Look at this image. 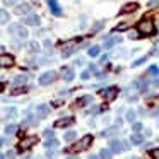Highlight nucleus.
<instances>
[{"label":"nucleus","mask_w":159,"mask_h":159,"mask_svg":"<svg viewBox=\"0 0 159 159\" xmlns=\"http://www.w3.org/2000/svg\"><path fill=\"white\" fill-rule=\"evenodd\" d=\"M87 53H89V57H98L99 55V46H91L87 50Z\"/></svg>","instance_id":"obj_28"},{"label":"nucleus","mask_w":159,"mask_h":159,"mask_svg":"<svg viewBox=\"0 0 159 159\" xmlns=\"http://www.w3.org/2000/svg\"><path fill=\"white\" fill-rule=\"evenodd\" d=\"M77 52V46H75V39H72V41H67L62 45V57L63 58H69L70 55H74V53Z\"/></svg>","instance_id":"obj_6"},{"label":"nucleus","mask_w":159,"mask_h":159,"mask_svg":"<svg viewBox=\"0 0 159 159\" xmlns=\"http://www.w3.org/2000/svg\"><path fill=\"white\" fill-rule=\"evenodd\" d=\"M139 9V4H135V2H132V4H127L121 7L120 14H130V12H135Z\"/></svg>","instance_id":"obj_17"},{"label":"nucleus","mask_w":159,"mask_h":159,"mask_svg":"<svg viewBox=\"0 0 159 159\" xmlns=\"http://www.w3.org/2000/svg\"><path fill=\"white\" fill-rule=\"evenodd\" d=\"M16 115H17V110H16V108H11V110H7L5 116H7V118H14Z\"/></svg>","instance_id":"obj_38"},{"label":"nucleus","mask_w":159,"mask_h":159,"mask_svg":"<svg viewBox=\"0 0 159 159\" xmlns=\"http://www.w3.org/2000/svg\"><path fill=\"white\" fill-rule=\"evenodd\" d=\"M103 26H104V21H98V22H94V26L91 28V33H98L101 28H103Z\"/></svg>","instance_id":"obj_26"},{"label":"nucleus","mask_w":159,"mask_h":159,"mask_svg":"<svg viewBox=\"0 0 159 159\" xmlns=\"http://www.w3.org/2000/svg\"><path fill=\"white\" fill-rule=\"evenodd\" d=\"M89 103H93V98L91 96H82V98L77 99V106H86V104H89Z\"/></svg>","instance_id":"obj_21"},{"label":"nucleus","mask_w":159,"mask_h":159,"mask_svg":"<svg viewBox=\"0 0 159 159\" xmlns=\"http://www.w3.org/2000/svg\"><path fill=\"white\" fill-rule=\"evenodd\" d=\"M0 65L4 67H12L14 65V57L7 55V53H2V57H0Z\"/></svg>","instance_id":"obj_12"},{"label":"nucleus","mask_w":159,"mask_h":159,"mask_svg":"<svg viewBox=\"0 0 159 159\" xmlns=\"http://www.w3.org/2000/svg\"><path fill=\"white\" fill-rule=\"evenodd\" d=\"M140 34H142V33L139 31V29H137V31H134V29H132V31L128 33V38H130V39H137V38H140Z\"/></svg>","instance_id":"obj_33"},{"label":"nucleus","mask_w":159,"mask_h":159,"mask_svg":"<svg viewBox=\"0 0 159 159\" xmlns=\"http://www.w3.org/2000/svg\"><path fill=\"white\" fill-rule=\"evenodd\" d=\"M58 147V140H55V139H48L45 144V149L46 151H55V149Z\"/></svg>","instance_id":"obj_19"},{"label":"nucleus","mask_w":159,"mask_h":159,"mask_svg":"<svg viewBox=\"0 0 159 159\" xmlns=\"http://www.w3.org/2000/svg\"><path fill=\"white\" fill-rule=\"evenodd\" d=\"M17 130H19V127H17V125H14V123L5 127V134H16Z\"/></svg>","instance_id":"obj_27"},{"label":"nucleus","mask_w":159,"mask_h":159,"mask_svg":"<svg viewBox=\"0 0 159 159\" xmlns=\"http://www.w3.org/2000/svg\"><path fill=\"white\" fill-rule=\"evenodd\" d=\"M118 43H121V38H120V36H111V38H108L106 41H104V48L110 50V48H113L115 45H118Z\"/></svg>","instance_id":"obj_15"},{"label":"nucleus","mask_w":159,"mask_h":159,"mask_svg":"<svg viewBox=\"0 0 159 159\" xmlns=\"http://www.w3.org/2000/svg\"><path fill=\"white\" fill-rule=\"evenodd\" d=\"M145 60H147V57H140V58H137L134 63H132V67H139V65H142V63H144Z\"/></svg>","instance_id":"obj_36"},{"label":"nucleus","mask_w":159,"mask_h":159,"mask_svg":"<svg viewBox=\"0 0 159 159\" xmlns=\"http://www.w3.org/2000/svg\"><path fill=\"white\" fill-rule=\"evenodd\" d=\"M7 159H16V152L14 151H9L7 152Z\"/></svg>","instance_id":"obj_43"},{"label":"nucleus","mask_w":159,"mask_h":159,"mask_svg":"<svg viewBox=\"0 0 159 159\" xmlns=\"http://www.w3.org/2000/svg\"><path fill=\"white\" fill-rule=\"evenodd\" d=\"M84 63V60L82 58H79V60H75V65H82Z\"/></svg>","instance_id":"obj_47"},{"label":"nucleus","mask_w":159,"mask_h":159,"mask_svg":"<svg viewBox=\"0 0 159 159\" xmlns=\"http://www.w3.org/2000/svg\"><path fill=\"white\" fill-rule=\"evenodd\" d=\"M151 156H152V159H159V149H154V151H151Z\"/></svg>","instance_id":"obj_41"},{"label":"nucleus","mask_w":159,"mask_h":159,"mask_svg":"<svg viewBox=\"0 0 159 159\" xmlns=\"http://www.w3.org/2000/svg\"><path fill=\"white\" fill-rule=\"evenodd\" d=\"M55 79H57V72L50 70V72H45L41 77H39V84H41V86H48V84L55 82Z\"/></svg>","instance_id":"obj_8"},{"label":"nucleus","mask_w":159,"mask_h":159,"mask_svg":"<svg viewBox=\"0 0 159 159\" xmlns=\"http://www.w3.org/2000/svg\"><path fill=\"white\" fill-rule=\"evenodd\" d=\"M115 134H118V128L116 127H111V128H106V130H103L101 132V137H113Z\"/></svg>","instance_id":"obj_20"},{"label":"nucleus","mask_w":159,"mask_h":159,"mask_svg":"<svg viewBox=\"0 0 159 159\" xmlns=\"http://www.w3.org/2000/svg\"><path fill=\"white\" fill-rule=\"evenodd\" d=\"M89 75H91V70H84V72L80 74V79L87 80V79H89Z\"/></svg>","instance_id":"obj_39"},{"label":"nucleus","mask_w":159,"mask_h":159,"mask_svg":"<svg viewBox=\"0 0 159 159\" xmlns=\"http://www.w3.org/2000/svg\"><path fill=\"white\" fill-rule=\"evenodd\" d=\"M99 157H101V156H89L87 159H99Z\"/></svg>","instance_id":"obj_48"},{"label":"nucleus","mask_w":159,"mask_h":159,"mask_svg":"<svg viewBox=\"0 0 159 159\" xmlns=\"http://www.w3.org/2000/svg\"><path fill=\"white\" fill-rule=\"evenodd\" d=\"M14 12H16L17 16H26V14H29V12H31V5L26 4V2L17 4V5H16V9H14Z\"/></svg>","instance_id":"obj_9"},{"label":"nucleus","mask_w":159,"mask_h":159,"mask_svg":"<svg viewBox=\"0 0 159 159\" xmlns=\"http://www.w3.org/2000/svg\"><path fill=\"white\" fill-rule=\"evenodd\" d=\"M118 94V89L115 86H110V87H104V89L99 91V96L103 98L104 101H113Z\"/></svg>","instance_id":"obj_5"},{"label":"nucleus","mask_w":159,"mask_h":159,"mask_svg":"<svg viewBox=\"0 0 159 159\" xmlns=\"http://www.w3.org/2000/svg\"><path fill=\"white\" fill-rule=\"evenodd\" d=\"M101 159H110L111 157V151H106V149H103V151L99 152Z\"/></svg>","instance_id":"obj_35"},{"label":"nucleus","mask_w":159,"mask_h":159,"mask_svg":"<svg viewBox=\"0 0 159 159\" xmlns=\"http://www.w3.org/2000/svg\"><path fill=\"white\" fill-rule=\"evenodd\" d=\"M137 29L142 33L144 36H152L156 33V28H154V22L151 21V19H142L140 22H139Z\"/></svg>","instance_id":"obj_1"},{"label":"nucleus","mask_w":159,"mask_h":159,"mask_svg":"<svg viewBox=\"0 0 159 159\" xmlns=\"http://www.w3.org/2000/svg\"><path fill=\"white\" fill-rule=\"evenodd\" d=\"M24 22L28 26H38L39 24V16L38 14H28L24 17Z\"/></svg>","instance_id":"obj_14"},{"label":"nucleus","mask_w":159,"mask_h":159,"mask_svg":"<svg viewBox=\"0 0 159 159\" xmlns=\"http://www.w3.org/2000/svg\"><path fill=\"white\" fill-rule=\"evenodd\" d=\"M0 21H2V24H7L9 22V14L5 9H2V12H0Z\"/></svg>","instance_id":"obj_25"},{"label":"nucleus","mask_w":159,"mask_h":159,"mask_svg":"<svg viewBox=\"0 0 159 159\" xmlns=\"http://www.w3.org/2000/svg\"><path fill=\"white\" fill-rule=\"evenodd\" d=\"M53 135H55V132L50 130V128H46V130L43 132V137H45V139H53Z\"/></svg>","instance_id":"obj_37"},{"label":"nucleus","mask_w":159,"mask_h":159,"mask_svg":"<svg viewBox=\"0 0 159 159\" xmlns=\"http://www.w3.org/2000/svg\"><path fill=\"white\" fill-rule=\"evenodd\" d=\"M74 118L72 116H67V118H62V120H57V123H55V127H58V128H62V127H70V125H74Z\"/></svg>","instance_id":"obj_16"},{"label":"nucleus","mask_w":159,"mask_h":159,"mask_svg":"<svg viewBox=\"0 0 159 159\" xmlns=\"http://www.w3.org/2000/svg\"><path fill=\"white\" fill-rule=\"evenodd\" d=\"M127 120L130 121V123H135V111L134 110H128L127 111Z\"/></svg>","instance_id":"obj_32"},{"label":"nucleus","mask_w":159,"mask_h":159,"mask_svg":"<svg viewBox=\"0 0 159 159\" xmlns=\"http://www.w3.org/2000/svg\"><path fill=\"white\" fill-rule=\"evenodd\" d=\"M130 159H137V157H130Z\"/></svg>","instance_id":"obj_50"},{"label":"nucleus","mask_w":159,"mask_h":159,"mask_svg":"<svg viewBox=\"0 0 159 159\" xmlns=\"http://www.w3.org/2000/svg\"><path fill=\"white\" fill-rule=\"evenodd\" d=\"M157 2H159V0H151V2H149V5H151V7H154V5H157Z\"/></svg>","instance_id":"obj_45"},{"label":"nucleus","mask_w":159,"mask_h":159,"mask_svg":"<svg viewBox=\"0 0 159 159\" xmlns=\"http://www.w3.org/2000/svg\"><path fill=\"white\" fill-rule=\"evenodd\" d=\"M75 137H77V135H75V132H67V134H65V137H63V139H65L67 142H72Z\"/></svg>","instance_id":"obj_34"},{"label":"nucleus","mask_w":159,"mask_h":159,"mask_svg":"<svg viewBox=\"0 0 159 159\" xmlns=\"http://www.w3.org/2000/svg\"><path fill=\"white\" fill-rule=\"evenodd\" d=\"M45 48H48L50 52H52V41H48V39H46V41H45Z\"/></svg>","instance_id":"obj_44"},{"label":"nucleus","mask_w":159,"mask_h":159,"mask_svg":"<svg viewBox=\"0 0 159 159\" xmlns=\"http://www.w3.org/2000/svg\"><path fill=\"white\" fill-rule=\"evenodd\" d=\"M4 2V5H12V4H17L19 0H2Z\"/></svg>","instance_id":"obj_42"},{"label":"nucleus","mask_w":159,"mask_h":159,"mask_svg":"<svg viewBox=\"0 0 159 159\" xmlns=\"http://www.w3.org/2000/svg\"><path fill=\"white\" fill-rule=\"evenodd\" d=\"M132 130H134V132H139V130H142V125L139 123V121H135V123L132 125Z\"/></svg>","instance_id":"obj_40"},{"label":"nucleus","mask_w":159,"mask_h":159,"mask_svg":"<svg viewBox=\"0 0 159 159\" xmlns=\"http://www.w3.org/2000/svg\"><path fill=\"white\" fill-rule=\"evenodd\" d=\"M157 123H159V120H157Z\"/></svg>","instance_id":"obj_52"},{"label":"nucleus","mask_w":159,"mask_h":159,"mask_svg":"<svg viewBox=\"0 0 159 159\" xmlns=\"http://www.w3.org/2000/svg\"><path fill=\"white\" fill-rule=\"evenodd\" d=\"M22 93H28V87H24V86H17L16 87L14 91H12V94H14V96H17V94H22Z\"/></svg>","instance_id":"obj_30"},{"label":"nucleus","mask_w":159,"mask_h":159,"mask_svg":"<svg viewBox=\"0 0 159 159\" xmlns=\"http://www.w3.org/2000/svg\"><path fill=\"white\" fill-rule=\"evenodd\" d=\"M34 2H39V0H34Z\"/></svg>","instance_id":"obj_51"},{"label":"nucleus","mask_w":159,"mask_h":159,"mask_svg":"<svg viewBox=\"0 0 159 159\" xmlns=\"http://www.w3.org/2000/svg\"><path fill=\"white\" fill-rule=\"evenodd\" d=\"M128 147H130V145H128L127 140H111L110 142V151L115 152V154H120V152L127 151Z\"/></svg>","instance_id":"obj_4"},{"label":"nucleus","mask_w":159,"mask_h":159,"mask_svg":"<svg viewBox=\"0 0 159 159\" xmlns=\"http://www.w3.org/2000/svg\"><path fill=\"white\" fill-rule=\"evenodd\" d=\"M147 74H149V75H159V67H157V65H152V67H149Z\"/></svg>","instance_id":"obj_31"},{"label":"nucleus","mask_w":159,"mask_h":159,"mask_svg":"<svg viewBox=\"0 0 159 159\" xmlns=\"http://www.w3.org/2000/svg\"><path fill=\"white\" fill-rule=\"evenodd\" d=\"M28 48H29V52L38 53L39 52V43L38 41H31V43H28Z\"/></svg>","instance_id":"obj_23"},{"label":"nucleus","mask_w":159,"mask_h":159,"mask_svg":"<svg viewBox=\"0 0 159 159\" xmlns=\"http://www.w3.org/2000/svg\"><path fill=\"white\" fill-rule=\"evenodd\" d=\"M60 75H62V79L67 80V82H70V80L75 77V75H74V70L70 69V67H63V69L60 70Z\"/></svg>","instance_id":"obj_11"},{"label":"nucleus","mask_w":159,"mask_h":159,"mask_svg":"<svg viewBox=\"0 0 159 159\" xmlns=\"http://www.w3.org/2000/svg\"><path fill=\"white\" fill-rule=\"evenodd\" d=\"M7 142H9L7 137H2V145H7Z\"/></svg>","instance_id":"obj_46"},{"label":"nucleus","mask_w":159,"mask_h":159,"mask_svg":"<svg viewBox=\"0 0 159 159\" xmlns=\"http://www.w3.org/2000/svg\"><path fill=\"white\" fill-rule=\"evenodd\" d=\"M9 33H11L12 36H16V38H19V39H26L29 36V31L22 24H12V26H9Z\"/></svg>","instance_id":"obj_2"},{"label":"nucleus","mask_w":159,"mask_h":159,"mask_svg":"<svg viewBox=\"0 0 159 159\" xmlns=\"http://www.w3.org/2000/svg\"><path fill=\"white\" fill-rule=\"evenodd\" d=\"M142 140H144V139H142L140 134H134V135H132V139H130V142H132V144H135V145L142 144Z\"/></svg>","instance_id":"obj_24"},{"label":"nucleus","mask_w":159,"mask_h":159,"mask_svg":"<svg viewBox=\"0 0 159 159\" xmlns=\"http://www.w3.org/2000/svg\"><path fill=\"white\" fill-rule=\"evenodd\" d=\"M128 28H130V22H121V24H118L113 31H125V29H128Z\"/></svg>","instance_id":"obj_29"},{"label":"nucleus","mask_w":159,"mask_h":159,"mask_svg":"<svg viewBox=\"0 0 159 159\" xmlns=\"http://www.w3.org/2000/svg\"><path fill=\"white\" fill-rule=\"evenodd\" d=\"M65 159H77V157H72V156H70V157H65Z\"/></svg>","instance_id":"obj_49"},{"label":"nucleus","mask_w":159,"mask_h":159,"mask_svg":"<svg viewBox=\"0 0 159 159\" xmlns=\"http://www.w3.org/2000/svg\"><path fill=\"white\" fill-rule=\"evenodd\" d=\"M48 113H50V108L46 106V104H39V106L36 108V115H38L39 118H45Z\"/></svg>","instance_id":"obj_18"},{"label":"nucleus","mask_w":159,"mask_h":159,"mask_svg":"<svg viewBox=\"0 0 159 159\" xmlns=\"http://www.w3.org/2000/svg\"><path fill=\"white\" fill-rule=\"evenodd\" d=\"M145 89H147V91H144V93L149 94V96H151V94H157L159 93V79H154L151 84H147Z\"/></svg>","instance_id":"obj_10"},{"label":"nucleus","mask_w":159,"mask_h":159,"mask_svg":"<svg viewBox=\"0 0 159 159\" xmlns=\"http://www.w3.org/2000/svg\"><path fill=\"white\" fill-rule=\"evenodd\" d=\"M38 144V137H34V135H29V137H22L21 142H19V147H21V151L24 149V151H28V149H31L33 145Z\"/></svg>","instance_id":"obj_7"},{"label":"nucleus","mask_w":159,"mask_h":159,"mask_svg":"<svg viewBox=\"0 0 159 159\" xmlns=\"http://www.w3.org/2000/svg\"><path fill=\"white\" fill-rule=\"evenodd\" d=\"M91 142H93V137H91V135H86V137H82L75 145L69 147V151H72V152H82V151H86V149L91 145Z\"/></svg>","instance_id":"obj_3"},{"label":"nucleus","mask_w":159,"mask_h":159,"mask_svg":"<svg viewBox=\"0 0 159 159\" xmlns=\"http://www.w3.org/2000/svg\"><path fill=\"white\" fill-rule=\"evenodd\" d=\"M26 82H28V77L26 75H17L14 79V86H24Z\"/></svg>","instance_id":"obj_22"},{"label":"nucleus","mask_w":159,"mask_h":159,"mask_svg":"<svg viewBox=\"0 0 159 159\" xmlns=\"http://www.w3.org/2000/svg\"><path fill=\"white\" fill-rule=\"evenodd\" d=\"M48 7H50V11H52V14L53 16H62V9H60V5H58V2L57 0H48Z\"/></svg>","instance_id":"obj_13"}]
</instances>
